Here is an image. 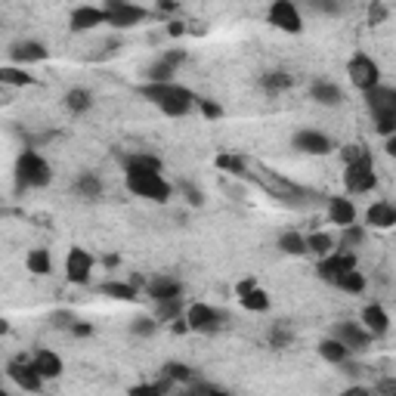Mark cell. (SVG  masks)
Wrapping results in <instances>:
<instances>
[{"label": "cell", "instance_id": "cell-32", "mask_svg": "<svg viewBox=\"0 0 396 396\" xmlns=\"http://www.w3.org/2000/svg\"><path fill=\"white\" fill-rule=\"evenodd\" d=\"M239 303L245 310H251V313H266L269 310V294L264 288H254V291H248L245 298H239Z\"/></svg>", "mask_w": 396, "mask_h": 396}, {"label": "cell", "instance_id": "cell-2", "mask_svg": "<svg viewBox=\"0 0 396 396\" xmlns=\"http://www.w3.org/2000/svg\"><path fill=\"white\" fill-rule=\"evenodd\" d=\"M124 183H128V189L133 192V196L158 201V205H164V201L174 196V186L164 180L162 174H155V171H128Z\"/></svg>", "mask_w": 396, "mask_h": 396}, {"label": "cell", "instance_id": "cell-33", "mask_svg": "<svg viewBox=\"0 0 396 396\" xmlns=\"http://www.w3.org/2000/svg\"><path fill=\"white\" fill-rule=\"evenodd\" d=\"M90 106H94V96H90L87 90H69V94H65V108L74 112V115L87 112Z\"/></svg>", "mask_w": 396, "mask_h": 396}, {"label": "cell", "instance_id": "cell-19", "mask_svg": "<svg viewBox=\"0 0 396 396\" xmlns=\"http://www.w3.org/2000/svg\"><path fill=\"white\" fill-rule=\"evenodd\" d=\"M366 223L372 226V230H390V226H396L393 205H387V201H375V205L366 210Z\"/></svg>", "mask_w": 396, "mask_h": 396}, {"label": "cell", "instance_id": "cell-9", "mask_svg": "<svg viewBox=\"0 0 396 396\" xmlns=\"http://www.w3.org/2000/svg\"><path fill=\"white\" fill-rule=\"evenodd\" d=\"M356 269V254L353 251H334V254H328V257H322L319 260V269L316 273L322 276L325 282H334L338 285V279L344 273H353Z\"/></svg>", "mask_w": 396, "mask_h": 396}, {"label": "cell", "instance_id": "cell-57", "mask_svg": "<svg viewBox=\"0 0 396 396\" xmlns=\"http://www.w3.org/2000/svg\"><path fill=\"white\" fill-rule=\"evenodd\" d=\"M210 396H232V393H226V390H214V393H210Z\"/></svg>", "mask_w": 396, "mask_h": 396}, {"label": "cell", "instance_id": "cell-3", "mask_svg": "<svg viewBox=\"0 0 396 396\" xmlns=\"http://www.w3.org/2000/svg\"><path fill=\"white\" fill-rule=\"evenodd\" d=\"M50 180H53L50 164L38 155L35 149H25L19 155V162H16V183H19V189H28V186L40 189V186H47Z\"/></svg>", "mask_w": 396, "mask_h": 396}, {"label": "cell", "instance_id": "cell-39", "mask_svg": "<svg viewBox=\"0 0 396 396\" xmlns=\"http://www.w3.org/2000/svg\"><path fill=\"white\" fill-rule=\"evenodd\" d=\"M291 74H285V72H269V74H264V87L266 90H285V87H291Z\"/></svg>", "mask_w": 396, "mask_h": 396}, {"label": "cell", "instance_id": "cell-41", "mask_svg": "<svg viewBox=\"0 0 396 396\" xmlns=\"http://www.w3.org/2000/svg\"><path fill=\"white\" fill-rule=\"evenodd\" d=\"M164 375L171 378V381H189V378H192V368L186 366V362H167V366H164Z\"/></svg>", "mask_w": 396, "mask_h": 396}, {"label": "cell", "instance_id": "cell-34", "mask_svg": "<svg viewBox=\"0 0 396 396\" xmlns=\"http://www.w3.org/2000/svg\"><path fill=\"white\" fill-rule=\"evenodd\" d=\"M0 81L13 84V87H28V84H35L31 74H25L22 69H13V65H4V69H0Z\"/></svg>", "mask_w": 396, "mask_h": 396}, {"label": "cell", "instance_id": "cell-6", "mask_svg": "<svg viewBox=\"0 0 396 396\" xmlns=\"http://www.w3.org/2000/svg\"><path fill=\"white\" fill-rule=\"evenodd\" d=\"M344 186H347V192H353V196L372 192L378 186L372 158H366V162H359V164H347V171H344Z\"/></svg>", "mask_w": 396, "mask_h": 396}, {"label": "cell", "instance_id": "cell-38", "mask_svg": "<svg viewBox=\"0 0 396 396\" xmlns=\"http://www.w3.org/2000/svg\"><path fill=\"white\" fill-rule=\"evenodd\" d=\"M362 239H366V230L353 223V226H347V230H344V235H341V248H344V251H350V248L362 245Z\"/></svg>", "mask_w": 396, "mask_h": 396}, {"label": "cell", "instance_id": "cell-17", "mask_svg": "<svg viewBox=\"0 0 396 396\" xmlns=\"http://www.w3.org/2000/svg\"><path fill=\"white\" fill-rule=\"evenodd\" d=\"M328 220L334 226H341V230H347V226L356 223V208H353L350 198H341V196H332L328 198Z\"/></svg>", "mask_w": 396, "mask_h": 396}, {"label": "cell", "instance_id": "cell-27", "mask_svg": "<svg viewBox=\"0 0 396 396\" xmlns=\"http://www.w3.org/2000/svg\"><path fill=\"white\" fill-rule=\"evenodd\" d=\"M25 264H28V273H35V276H50V269H53V260H50V251L47 248L28 251Z\"/></svg>", "mask_w": 396, "mask_h": 396}, {"label": "cell", "instance_id": "cell-59", "mask_svg": "<svg viewBox=\"0 0 396 396\" xmlns=\"http://www.w3.org/2000/svg\"><path fill=\"white\" fill-rule=\"evenodd\" d=\"M0 396H10V393H0Z\"/></svg>", "mask_w": 396, "mask_h": 396}, {"label": "cell", "instance_id": "cell-48", "mask_svg": "<svg viewBox=\"0 0 396 396\" xmlns=\"http://www.w3.org/2000/svg\"><path fill=\"white\" fill-rule=\"evenodd\" d=\"M162 59H167L171 65H176V69H180V65H183V59H186V53H183V50H174V53H164Z\"/></svg>", "mask_w": 396, "mask_h": 396}, {"label": "cell", "instance_id": "cell-8", "mask_svg": "<svg viewBox=\"0 0 396 396\" xmlns=\"http://www.w3.org/2000/svg\"><path fill=\"white\" fill-rule=\"evenodd\" d=\"M106 13H108V25L112 28H133V25H140L149 16L142 6L128 4V0H108Z\"/></svg>", "mask_w": 396, "mask_h": 396}, {"label": "cell", "instance_id": "cell-35", "mask_svg": "<svg viewBox=\"0 0 396 396\" xmlns=\"http://www.w3.org/2000/svg\"><path fill=\"white\" fill-rule=\"evenodd\" d=\"M338 288H344L347 294H359V291H366V276L356 273V269H353V273H344L341 279H338Z\"/></svg>", "mask_w": 396, "mask_h": 396}, {"label": "cell", "instance_id": "cell-30", "mask_svg": "<svg viewBox=\"0 0 396 396\" xmlns=\"http://www.w3.org/2000/svg\"><path fill=\"white\" fill-rule=\"evenodd\" d=\"M279 248L285 251V254H291V257H300V254H307V239H303L300 232H282V239H279Z\"/></svg>", "mask_w": 396, "mask_h": 396}, {"label": "cell", "instance_id": "cell-40", "mask_svg": "<svg viewBox=\"0 0 396 396\" xmlns=\"http://www.w3.org/2000/svg\"><path fill=\"white\" fill-rule=\"evenodd\" d=\"M217 167H223V171H232V174H239V176H251L248 174V164L242 162V158H232V155H220V158H217Z\"/></svg>", "mask_w": 396, "mask_h": 396}, {"label": "cell", "instance_id": "cell-37", "mask_svg": "<svg viewBox=\"0 0 396 396\" xmlns=\"http://www.w3.org/2000/svg\"><path fill=\"white\" fill-rule=\"evenodd\" d=\"M269 344H273V347H279V350H285L291 344V328L285 322H276L273 328H269Z\"/></svg>", "mask_w": 396, "mask_h": 396}, {"label": "cell", "instance_id": "cell-15", "mask_svg": "<svg viewBox=\"0 0 396 396\" xmlns=\"http://www.w3.org/2000/svg\"><path fill=\"white\" fill-rule=\"evenodd\" d=\"M69 25H72V31H90L96 25H108V13H106V6H78L72 13Z\"/></svg>", "mask_w": 396, "mask_h": 396}, {"label": "cell", "instance_id": "cell-47", "mask_svg": "<svg viewBox=\"0 0 396 396\" xmlns=\"http://www.w3.org/2000/svg\"><path fill=\"white\" fill-rule=\"evenodd\" d=\"M254 288H257V282H254V279H242L239 285H235V294H239V298H245V294H248V291H254Z\"/></svg>", "mask_w": 396, "mask_h": 396}, {"label": "cell", "instance_id": "cell-21", "mask_svg": "<svg viewBox=\"0 0 396 396\" xmlns=\"http://www.w3.org/2000/svg\"><path fill=\"white\" fill-rule=\"evenodd\" d=\"M13 59L16 62H44L50 56L44 44H38V40H19V44H13Z\"/></svg>", "mask_w": 396, "mask_h": 396}, {"label": "cell", "instance_id": "cell-4", "mask_svg": "<svg viewBox=\"0 0 396 396\" xmlns=\"http://www.w3.org/2000/svg\"><path fill=\"white\" fill-rule=\"evenodd\" d=\"M347 74H350V84L356 90H362V94H368V90H375V87H381V69H378V62L372 56H366V53H356L347 62Z\"/></svg>", "mask_w": 396, "mask_h": 396}, {"label": "cell", "instance_id": "cell-42", "mask_svg": "<svg viewBox=\"0 0 396 396\" xmlns=\"http://www.w3.org/2000/svg\"><path fill=\"white\" fill-rule=\"evenodd\" d=\"M341 158H344V164H359V162H366V158H372L366 152V146H347L341 152Z\"/></svg>", "mask_w": 396, "mask_h": 396}, {"label": "cell", "instance_id": "cell-13", "mask_svg": "<svg viewBox=\"0 0 396 396\" xmlns=\"http://www.w3.org/2000/svg\"><path fill=\"white\" fill-rule=\"evenodd\" d=\"M334 338H338L350 353H359L372 344V334L366 332V325H356V322H338L334 325Z\"/></svg>", "mask_w": 396, "mask_h": 396}, {"label": "cell", "instance_id": "cell-20", "mask_svg": "<svg viewBox=\"0 0 396 396\" xmlns=\"http://www.w3.org/2000/svg\"><path fill=\"white\" fill-rule=\"evenodd\" d=\"M366 103H368V112H396V90L390 87H375L366 94Z\"/></svg>", "mask_w": 396, "mask_h": 396}, {"label": "cell", "instance_id": "cell-22", "mask_svg": "<svg viewBox=\"0 0 396 396\" xmlns=\"http://www.w3.org/2000/svg\"><path fill=\"white\" fill-rule=\"evenodd\" d=\"M124 171H155L162 174V158L149 155V152H130V155H121Z\"/></svg>", "mask_w": 396, "mask_h": 396}, {"label": "cell", "instance_id": "cell-56", "mask_svg": "<svg viewBox=\"0 0 396 396\" xmlns=\"http://www.w3.org/2000/svg\"><path fill=\"white\" fill-rule=\"evenodd\" d=\"M387 155H390V158H396V137H390V140H387Z\"/></svg>", "mask_w": 396, "mask_h": 396}, {"label": "cell", "instance_id": "cell-7", "mask_svg": "<svg viewBox=\"0 0 396 396\" xmlns=\"http://www.w3.org/2000/svg\"><path fill=\"white\" fill-rule=\"evenodd\" d=\"M269 25H276L279 31H288V35H300L303 28V19H300V10L291 4V0H276L266 13Z\"/></svg>", "mask_w": 396, "mask_h": 396}, {"label": "cell", "instance_id": "cell-25", "mask_svg": "<svg viewBox=\"0 0 396 396\" xmlns=\"http://www.w3.org/2000/svg\"><path fill=\"white\" fill-rule=\"evenodd\" d=\"M313 99H316V103H322V106H341V103H344V94H341L338 84H332V81H316V84H313Z\"/></svg>", "mask_w": 396, "mask_h": 396}, {"label": "cell", "instance_id": "cell-45", "mask_svg": "<svg viewBox=\"0 0 396 396\" xmlns=\"http://www.w3.org/2000/svg\"><path fill=\"white\" fill-rule=\"evenodd\" d=\"M198 108L205 118H210V121H214V118H223V108L217 103H210V99H198Z\"/></svg>", "mask_w": 396, "mask_h": 396}, {"label": "cell", "instance_id": "cell-51", "mask_svg": "<svg viewBox=\"0 0 396 396\" xmlns=\"http://www.w3.org/2000/svg\"><path fill=\"white\" fill-rule=\"evenodd\" d=\"M94 332L87 322H72V334H78V338H87V334Z\"/></svg>", "mask_w": 396, "mask_h": 396}, {"label": "cell", "instance_id": "cell-49", "mask_svg": "<svg viewBox=\"0 0 396 396\" xmlns=\"http://www.w3.org/2000/svg\"><path fill=\"white\" fill-rule=\"evenodd\" d=\"M176 310H180V300L162 303V319H171V316H176Z\"/></svg>", "mask_w": 396, "mask_h": 396}, {"label": "cell", "instance_id": "cell-53", "mask_svg": "<svg viewBox=\"0 0 396 396\" xmlns=\"http://www.w3.org/2000/svg\"><path fill=\"white\" fill-rule=\"evenodd\" d=\"M381 19H384V6H375V10L368 13V22L375 25V22H381Z\"/></svg>", "mask_w": 396, "mask_h": 396}, {"label": "cell", "instance_id": "cell-43", "mask_svg": "<svg viewBox=\"0 0 396 396\" xmlns=\"http://www.w3.org/2000/svg\"><path fill=\"white\" fill-rule=\"evenodd\" d=\"M130 332H133V334H142V338H146V334L155 332V319H146V316H142V319H133Z\"/></svg>", "mask_w": 396, "mask_h": 396}, {"label": "cell", "instance_id": "cell-50", "mask_svg": "<svg viewBox=\"0 0 396 396\" xmlns=\"http://www.w3.org/2000/svg\"><path fill=\"white\" fill-rule=\"evenodd\" d=\"M167 35H171V38L186 35V25H183V22H167Z\"/></svg>", "mask_w": 396, "mask_h": 396}, {"label": "cell", "instance_id": "cell-29", "mask_svg": "<svg viewBox=\"0 0 396 396\" xmlns=\"http://www.w3.org/2000/svg\"><path fill=\"white\" fill-rule=\"evenodd\" d=\"M307 248L313 251V254H319V260H322L328 254H334V239L328 232H313V235H307Z\"/></svg>", "mask_w": 396, "mask_h": 396}, {"label": "cell", "instance_id": "cell-14", "mask_svg": "<svg viewBox=\"0 0 396 396\" xmlns=\"http://www.w3.org/2000/svg\"><path fill=\"white\" fill-rule=\"evenodd\" d=\"M146 291H149V298L162 307V303H171V300H180V294H183V285L174 279V276H155L149 285H146Z\"/></svg>", "mask_w": 396, "mask_h": 396}, {"label": "cell", "instance_id": "cell-60", "mask_svg": "<svg viewBox=\"0 0 396 396\" xmlns=\"http://www.w3.org/2000/svg\"><path fill=\"white\" fill-rule=\"evenodd\" d=\"M393 396H396V393H393Z\"/></svg>", "mask_w": 396, "mask_h": 396}, {"label": "cell", "instance_id": "cell-11", "mask_svg": "<svg viewBox=\"0 0 396 396\" xmlns=\"http://www.w3.org/2000/svg\"><path fill=\"white\" fill-rule=\"evenodd\" d=\"M90 273H94V257L84 248H72L69 257H65V279L74 285H84L90 282Z\"/></svg>", "mask_w": 396, "mask_h": 396}, {"label": "cell", "instance_id": "cell-58", "mask_svg": "<svg viewBox=\"0 0 396 396\" xmlns=\"http://www.w3.org/2000/svg\"><path fill=\"white\" fill-rule=\"evenodd\" d=\"M393 217H396V205H393Z\"/></svg>", "mask_w": 396, "mask_h": 396}, {"label": "cell", "instance_id": "cell-31", "mask_svg": "<svg viewBox=\"0 0 396 396\" xmlns=\"http://www.w3.org/2000/svg\"><path fill=\"white\" fill-rule=\"evenodd\" d=\"M74 189H78L84 198H99L103 196V180H99L96 174H81L78 183H74Z\"/></svg>", "mask_w": 396, "mask_h": 396}, {"label": "cell", "instance_id": "cell-55", "mask_svg": "<svg viewBox=\"0 0 396 396\" xmlns=\"http://www.w3.org/2000/svg\"><path fill=\"white\" fill-rule=\"evenodd\" d=\"M316 6V10H322V13H338V6H334V4H313Z\"/></svg>", "mask_w": 396, "mask_h": 396}, {"label": "cell", "instance_id": "cell-36", "mask_svg": "<svg viewBox=\"0 0 396 396\" xmlns=\"http://www.w3.org/2000/svg\"><path fill=\"white\" fill-rule=\"evenodd\" d=\"M375 128H378V133H384L387 140L396 137V112H375Z\"/></svg>", "mask_w": 396, "mask_h": 396}, {"label": "cell", "instance_id": "cell-18", "mask_svg": "<svg viewBox=\"0 0 396 396\" xmlns=\"http://www.w3.org/2000/svg\"><path fill=\"white\" fill-rule=\"evenodd\" d=\"M362 325H366V332L372 334V338H381V334L390 332V316L384 313V307L368 303V307L362 310Z\"/></svg>", "mask_w": 396, "mask_h": 396}, {"label": "cell", "instance_id": "cell-54", "mask_svg": "<svg viewBox=\"0 0 396 396\" xmlns=\"http://www.w3.org/2000/svg\"><path fill=\"white\" fill-rule=\"evenodd\" d=\"M158 10H162V13H176V4H171V0H162V4H158Z\"/></svg>", "mask_w": 396, "mask_h": 396}, {"label": "cell", "instance_id": "cell-46", "mask_svg": "<svg viewBox=\"0 0 396 396\" xmlns=\"http://www.w3.org/2000/svg\"><path fill=\"white\" fill-rule=\"evenodd\" d=\"M183 192H186V198H189V205H201V192L196 189V186H189V183H183Z\"/></svg>", "mask_w": 396, "mask_h": 396}, {"label": "cell", "instance_id": "cell-12", "mask_svg": "<svg viewBox=\"0 0 396 396\" xmlns=\"http://www.w3.org/2000/svg\"><path fill=\"white\" fill-rule=\"evenodd\" d=\"M186 322H189V328L192 332H217L220 328V322H223V316L217 313L214 307H208V303H192V307L186 310Z\"/></svg>", "mask_w": 396, "mask_h": 396}, {"label": "cell", "instance_id": "cell-5", "mask_svg": "<svg viewBox=\"0 0 396 396\" xmlns=\"http://www.w3.org/2000/svg\"><path fill=\"white\" fill-rule=\"evenodd\" d=\"M251 167H254V171H260V174H251V176H254V180L266 192H273V198H285V201H291V205L300 198V189L294 186V183L285 180V176H279L276 171H266L264 164H254V162H251Z\"/></svg>", "mask_w": 396, "mask_h": 396}, {"label": "cell", "instance_id": "cell-23", "mask_svg": "<svg viewBox=\"0 0 396 396\" xmlns=\"http://www.w3.org/2000/svg\"><path fill=\"white\" fill-rule=\"evenodd\" d=\"M31 362H35V368H38V372L44 375V378H50V381L62 375V359H59L56 353H50V350H38Z\"/></svg>", "mask_w": 396, "mask_h": 396}, {"label": "cell", "instance_id": "cell-26", "mask_svg": "<svg viewBox=\"0 0 396 396\" xmlns=\"http://www.w3.org/2000/svg\"><path fill=\"white\" fill-rule=\"evenodd\" d=\"M174 74H176V65H171L167 59H158L155 65L146 69V84H174Z\"/></svg>", "mask_w": 396, "mask_h": 396}, {"label": "cell", "instance_id": "cell-24", "mask_svg": "<svg viewBox=\"0 0 396 396\" xmlns=\"http://www.w3.org/2000/svg\"><path fill=\"white\" fill-rule=\"evenodd\" d=\"M319 356H322L325 362H332V366H344V362L350 359V350L344 347L338 338H325L322 344H319Z\"/></svg>", "mask_w": 396, "mask_h": 396}, {"label": "cell", "instance_id": "cell-16", "mask_svg": "<svg viewBox=\"0 0 396 396\" xmlns=\"http://www.w3.org/2000/svg\"><path fill=\"white\" fill-rule=\"evenodd\" d=\"M294 149L307 152V155H328L332 152V140L319 130H300L294 133Z\"/></svg>", "mask_w": 396, "mask_h": 396}, {"label": "cell", "instance_id": "cell-52", "mask_svg": "<svg viewBox=\"0 0 396 396\" xmlns=\"http://www.w3.org/2000/svg\"><path fill=\"white\" fill-rule=\"evenodd\" d=\"M341 396H372V393H368L366 387H350V390H344Z\"/></svg>", "mask_w": 396, "mask_h": 396}, {"label": "cell", "instance_id": "cell-1", "mask_svg": "<svg viewBox=\"0 0 396 396\" xmlns=\"http://www.w3.org/2000/svg\"><path fill=\"white\" fill-rule=\"evenodd\" d=\"M140 94L171 118H183L196 106V94L189 87H180V84H142Z\"/></svg>", "mask_w": 396, "mask_h": 396}, {"label": "cell", "instance_id": "cell-28", "mask_svg": "<svg viewBox=\"0 0 396 396\" xmlns=\"http://www.w3.org/2000/svg\"><path fill=\"white\" fill-rule=\"evenodd\" d=\"M99 294H106L112 300H137V288L128 282H103L99 285Z\"/></svg>", "mask_w": 396, "mask_h": 396}, {"label": "cell", "instance_id": "cell-10", "mask_svg": "<svg viewBox=\"0 0 396 396\" xmlns=\"http://www.w3.org/2000/svg\"><path fill=\"white\" fill-rule=\"evenodd\" d=\"M6 375L13 378L16 384L22 387V390H28V393H38L40 387H44V375L35 368V362H28L25 356H19V359H13L10 366H6Z\"/></svg>", "mask_w": 396, "mask_h": 396}, {"label": "cell", "instance_id": "cell-44", "mask_svg": "<svg viewBox=\"0 0 396 396\" xmlns=\"http://www.w3.org/2000/svg\"><path fill=\"white\" fill-rule=\"evenodd\" d=\"M128 396H167V393H164V387H158V384H140V387H133Z\"/></svg>", "mask_w": 396, "mask_h": 396}]
</instances>
